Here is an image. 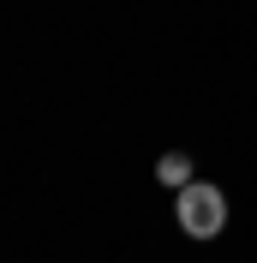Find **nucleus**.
Listing matches in <instances>:
<instances>
[{"instance_id": "obj_1", "label": "nucleus", "mask_w": 257, "mask_h": 263, "mask_svg": "<svg viewBox=\"0 0 257 263\" xmlns=\"http://www.w3.org/2000/svg\"><path fill=\"white\" fill-rule=\"evenodd\" d=\"M174 215H179V233H192V239H215V233L227 228V197L215 192V185L192 180V185H179Z\"/></svg>"}, {"instance_id": "obj_2", "label": "nucleus", "mask_w": 257, "mask_h": 263, "mask_svg": "<svg viewBox=\"0 0 257 263\" xmlns=\"http://www.w3.org/2000/svg\"><path fill=\"white\" fill-rule=\"evenodd\" d=\"M156 180H161V185H174V192H179V185H192V156L168 149V156L156 162Z\"/></svg>"}]
</instances>
